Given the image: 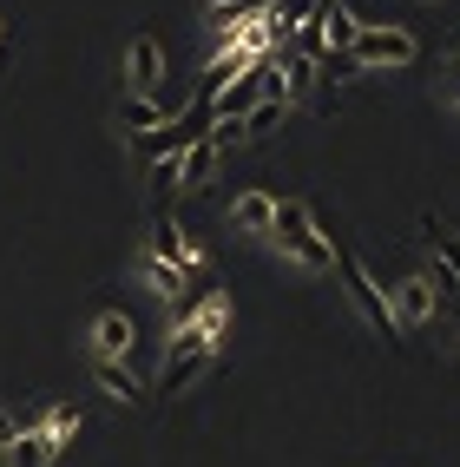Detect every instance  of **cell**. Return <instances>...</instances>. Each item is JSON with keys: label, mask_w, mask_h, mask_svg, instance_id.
Listing matches in <instances>:
<instances>
[{"label": "cell", "mask_w": 460, "mask_h": 467, "mask_svg": "<svg viewBox=\"0 0 460 467\" xmlns=\"http://www.w3.org/2000/svg\"><path fill=\"white\" fill-rule=\"evenodd\" d=\"M257 7H263V0H210V7H204V26H210L218 40H230V34H237V26L250 20Z\"/></svg>", "instance_id": "7c38bea8"}, {"label": "cell", "mask_w": 460, "mask_h": 467, "mask_svg": "<svg viewBox=\"0 0 460 467\" xmlns=\"http://www.w3.org/2000/svg\"><path fill=\"white\" fill-rule=\"evenodd\" d=\"M92 376H99V389L112 401H138V382H132V368H118V356H92Z\"/></svg>", "instance_id": "4fadbf2b"}, {"label": "cell", "mask_w": 460, "mask_h": 467, "mask_svg": "<svg viewBox=\"0 0 460 467\" xmlns=\"http://www.w3.org/2000/svg\"><path fill=\"white\" fill-rule=\"evenodd\" d=\"M447 106H454V112H460V86H454V92H447Z\"/></svg>", "instance_id": "ac0fdd59"}, {"label": "cell", "mask_w": 460, "mask_h": 467, "mask_svg": "<svg viewBox=\"0 0 460 467\" xmlns=\"http://www.w3.org/2000/svg\"><path fill=\"white\" fill-rule=\"evenodd\" d=\"M335 270H342V284H349V303L362 309V323L375 329L382 342H402V323H394V309H388V296L375 290V276L362 270V257L349 251V244H335Z\"/></svg>", "instance_id": "7a4b0ae2"}, {"label": "cell", "mask_w": 460, "mask_h": 467, "mask_svg": "<svg viewBox=\"0 0 460 467\" xmlns=\"http://www.w3.org/2000/svg\"><path fill=\"white\" fill-rule=\"evenodd\" d=\"M165 119H178V112H171L165 99H151V92H126V99H118V126H126L132 139H138V132H158Z\"/></svg>", "instance_id": "5b68a950"}, {"label": "cell", "mask_w": 460, "mask_h": 467, "mask_svg": "<svg viewBox=\"0 0 460 467\" xmlns=\"http://www.w3.org/2000/svg\"><path fill=\"white\" fill-rule=\"evenodd\" d=\"M394 323H402V329H414V323H427V317H434V284H427V276H408V284L402 290H394Z\"/></svg>", "instance_id": "8992f818"}, {"label": "cell", "mask_w": 460, "mask_h": 467, "mask_svg": "<svg viewBox=\"0 0 460 467\" xmlns=\"http://www.w3.org/2000/svg\"><path fill=\"white\" fill-rule=\"evenodd\" d=\"M40 428L53 434V441H59V448H66V441H73V434H79V415H73V409H40Z\"/></svg>", "instance_id": "9a60e30c"}, {"label": "cell", "mask_w": 460, "mask_h": 467, "mask_svg": "<svg viewBox=\"0 0 460 467\" xmlns=\"http://www.w3.org/2000/svg\"><path fill=\"white\" fill-rule=\"evenodd\" d=\"M270 217H276V198H270V192H243V198L230 204V224H237V231L270 237Z\"/></svg>", "instance_id": "8fae6325"}, {"label": "cell", "mask_w": 460, "mask_h": 467, "mask_svg": "<svg viewBox=\"0 0 460 467\" xmlns=\"http://www.w3.org/2000/svg\"><path fill=\"white\" fill-rule=\"evenodd\" d=\"M421 237H427V251L441 257V270L460 284V231H454V224H441L434 211H421Z\"/></svg>", "instance_id": "ba28073f"}, {"label": "cell", "mask_w": 460, "mask_h": 467, "mask_svg": "<svg viewBox=\"0 0 460 467\" xmlns=\"http://www.w3.org/2000/svg\"><path fill=\"white\" fill-rule=\"evenodd\" d=\"M342 53H349L355 73H368V67H408V59H414V34H408V26H355V40Z\"/></svg>", "instance_id": "3957f363"}, {"label": "cell", "mask_w": 460, "mask_h": 467, "mask_svg": "<svg viewBox=\"0 0 460 467\" xmlns=\"http://www.w3.org/2000/svg\"><path fill=\"white\" fill-rule=\"evenodd\" d=\"M53 454H59V441L46 428H20L14 448H7V467H53Z\"/></svg>", "instance_id": "30bf717a"}, {"label": "cell", "mask_w": 460, "mask_h": 467, "mask_svg": "<svg viewBox=\"0 0 460 467\" xmlns=\"http://www.w3.org/2000/svg\"><path fill=\"white\" fill-rule=\"evenodd\" d=\"M0 34H7V20H0Z\"/></svg>", "instance_id": "d6986e66"}, {"label": "cell", "mask_w": 460, "mask_h": 467, "mask_svg": "<svg viewBox=\"0 0 460 467\" xmlns=\"http://www.w3.org/2000/svg\"><path fill=\"white\" fill-rule=\"evenodd\" d=\"M132 342H138V329H132L126 309H106V317L92 323V349L99 356H132Z\"/></svg>", "instance_id": "52a82bcc"}, {"label": "cell", "mask_w": 460, "mask_h": 467, "mask_svg": "<svg viewBox=\"0 0 460 467\" xmlns=\"http://www.w3.org/2000/svg\"><path fill=\"white\" fill-rule=\"evenodd\" d=\"M178 159H184V151H171V159H151V184H158V192H178Z\"/></svg>", "instance_id": "2e32d148"}, {"label": "cell", "mask_w": 460, "mask_h": 467, "mask_svg": "<svg viewBox=\"0 0 460 467\" xmlns=\"http://www.w3.org/2000/svg\"><path fill=\"white\" fill-rule=\"evenodd\" d=\"M184 276H191V270H178V264H165V257H145V284H151V296H178L184 290Z\"/></svg>", "instance_id": "5bb4252c"}, {"label": "cell", "mask_w": 460, "mask_h": 467, "mask_svg": "<svg viewBox=\"0 0 460 467\" xmlns=\"http://www.w3.org/2000/svg\"><path fill=\"white\" fill-rule=\"evenodd\" d=\"M14 434H20V428H14V415H7V409H0V454H7V448H14Z\"/></svg>", "instance_id": "e0dca14e"}, {"label": "cell", "mask_w": 460, "mask_h": 467, "mask_svg": "<svg viewBox=\"0 0 460 467\" xmlns=\"http://www.w3.org/2000/svg\"><path fill=\"white\" fill-rule=\"evenodd\" d=\"M126 86L132 92H158L165 86V47H158V34H138L132 47H126Z\"/></svg>", "instance_id": "277c9868"}, {"label": "cell", "mask_w": 460, "mask_h": 467, "mask_svg": "<svg viewBox=\"0 0 460 467\" xmlns=\"http://www.w3.org/2000/svg\"><path fill=\"white\" fill-rule=\"evenodd\" d=\"M270 244H276L283 257H296L302 270H329V264H335V244H322L310 204H296V198L276 204V217H270Z\"/></svg>", "instance_id": "6da1fadb"}, {"label": "cell", "mask_w": 460, "mask_h": 467, "mask_svg": "<svg viewBox=\"0 0 460 467\" xmlns=\"http://www.w3.org/2000/svg\"><path fill=\"white\" fill-rule=\"evenodd\" d=\"M151 257H165L178 270H198V251L184 244V231L171 224V217H151Z\"/></svg>", "instance_id": "9c48e42d"}]
</instances>
